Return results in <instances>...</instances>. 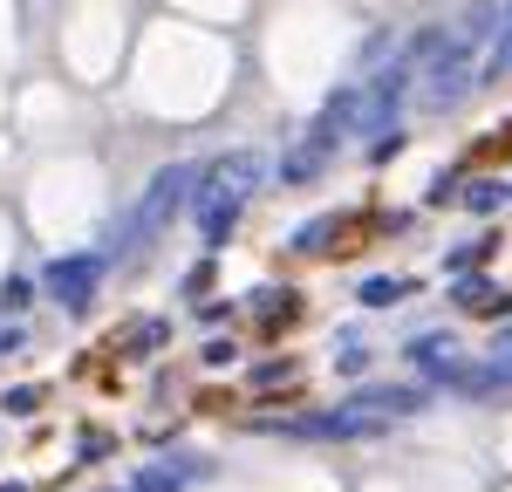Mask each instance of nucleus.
Wrapping results in <instances>:
<instances>
[{
  "mask_svg": "<svg viewBox=\"0 0 512 492\" xmlns=\"http://www.w3.org/2000/svg\"><path fill=\"white\" fill-rule=\"evenodd\" d=\"M192 178H198V164H164L158 178L144 185V199L123 212V226L110 233V246H103V260L117 267V260H137V246L144 240H158V226L178 212V205H192Z\"/></svg>",
  "mask_w": 512,
  "mask_h": 492,
  "instance_id": "nucleus-1",
  "label": "nucleus"
},
{
  "mask_svg": "<svg viewBox=\"0 0 512 492\" xmlns=\"http://www.w3.org/2000/svg\"><path fill=\"white\" fill-rule=\"evenodd\" d=\"M103 274H110V260L103 253H55L48 267H41V287H48V301L62 308V315H89L96 308V294H103Z\"/></svg>",
  "mask_w": 512,
  "mask_h": 492,
  "instance_id": "nucleus-2",
  "label": "nucleus"
},
{
  "mask_svg": "<svg viewBox=\"0 0 512 492\" xmlns=\"http://www.w3.org/2000/svg\"><path fill=\"white\" fill-rule=\"evenodd\" d=\"M267 171H274V164L260 158V151H226V158L198 164V178H192V212H205V205H219V199H253Z\"/></svg>",
  "mask_w": 512,
  "mask_h": 492,
  "instance_id": "nucleus-3",
  "label": "nucleus"
},
{
  "mask_svg": "<svg viewBox=\"0 0 512 492\" xmlns=\"http://www.w3.org/2000/svg\"><path fill=\"white\" fill-rule=\"evenodd\" d=\"M403 356H410V369H417L424 383H451V390H458V376H465V363H458V335H451V328L410 335V342H403Z\"/></svg>",
  "mask_w": 512,
  "mask_h": 492,
  "instance_id": "nucleus-4",
  "label": "nucleus"
},
{
  "mask_svg": "<svg viewBox=\"0 0 512 492\" xmlns=\"http://www.w3.org/2000/svg\"><path fill=\"white\" fill-rule=\"evenodd\" d=\"M472 76H478V48L458 41V55H451L437 76H424V82H431V89H424V110H458V103H465V89H472Z\"/></svg>",
  "mask_w": 512,
  "mask_h": 492,
  "instance_id": "nucleus-5",
  "label": "nucleus"
},
{
  "mask_svg": "<svg viewBox=\"0 0 512 492\" xmlns=\"http://www.w3.org/2000/svg\"><path fill=\"white\" fill-rule=\"evenodd\" d=\"M185 479H212V465H198V458H164V465H144L130 492H178Z\"/></svg>",
  "mask_w": 512,
  "mask_h": 492,
  "instance_id": "nucleus-6",
  "label": "nucleus"
},
{
  "mask_svg": "<svg viewBox=\"0 0 512 492\" xmlns=\"http://www.w3.org/2000/svg\"><path fill=\"white\" fill-rule=\"evenodd\" d=\"M349 404H362L369 417L383 410V417H403V410H424V390H410V383H369V390H355Z\"/></svg>",
  "mask_w": 512,
  "mask_h": 492,
  "instance_id": "nucleus-7",
  "label": "nucleus"
},
{
  "mask_svg": "<svg viewBox=\"0 0 512 492\" xmlns=\"http://www.w3.org/2000/svg\"><path fill=\"white\" fill-rule=\"evenodd\" d=\"M458 390H465V397H499V390H512V356L499 349L492 363H465Z\"/></svg>",
  "mask_w": 512,
  "mask_h": 492,
  "instance_id": "nucleus-8",
  "label": "nucleus"
},
{
  "mask_svg": "<svg viewBox=\"0 0 512 492\" xmlns=\"http://www.w3.org/2000/svg\"><path fill=\"white\" fill-rule=\"evenodd\" d=\"M451 301H458L465 315H506V308H512V294H499L485 274H465V281L451 287Z\"/></svg>",
  "mask_w": 512,
  "mask_h": 492,
  "instance_id": "nucleus-9",
  "label": "nucleus"
},
{
  "mask_svg": "<svg viewBox=\"0 0 512 492\" xmlns=\"http://www.w3.org/2000/svg\"><path fill=\"white\" fill-rule=\"evenodd\" d=\"M239 212H246V199H219V205H205V212H198V240H205L212 253H219V246L233 240Z\"/></svg>",
  "mask_w": 512,
  "mask_h": 492,
  "instance_id": "nucleus-10",
  "label": "nucleus"
},
{
  "mask_svg": "<svg viewBox=\"0 0 512 492\" xmlns=\"http://www.w3.org/2000/svg\"><path fill=\"white\" fill-rule=\"evenodd\" d=\"M321 164H328V151H321L315 137H301V144H294V151L280 158V185H308V178H315Z\"/></svg>",
  "mask_w": 512,
  "mask_h": 492,
  "instance_id": "nucleus-11",
  "label": "nucleus"
},
{
  "mask_svg": "<svg viewBox=\"0 0 512 492\" xmlns=\"http://www.w3.org/2000/svg\"><path fill=\"white\" fill-rule=\"evenodd\" d=\"M164 342H171V322H130V335H123V356H158Z\"/></svg>",
  "mask_w": 512,
  "mask_h": 492,
  "instance_id": "nucleus-12",
  "label": "nucleus"
},
{
  "mask_svg": "<svg viewBox=\"0 0 512 492\" xmlns=\"http://www.w3.org/2000/svg\"><path fill=\"white\" fill-rule=\"evenodd\" d=\"M403 294H410V281H396V274H369V281L355 287V301H362V308H396Z\"/></svg>",
  "mask_w": 512,
  "mask_h": 492,
  "instance_id": "nucleus-13",
  "label": "nucleus"
},
{
  "mask_svg": "<svg viewBox=\"0 0 512 492\" xmlns=\"http://www.w3.org/2000/svg\"><path fill=\"white\" fill-rule=\"evenodd\" d=\"M35 274H7V281H0V315H28V308H35Z\"/></svg>",
  "mask_w": 512,
  "mask_h": 492,
  "instance_id": "nucleus-14",
  "label": "nucleus"
},
{
  "mask_svg": "<svg viewBox=\"0 0 512 492\" xmlns=\"http://www.w3.org/2000/svg\"><path fill=\"white\" fill-rule=\"evenodd\" d=\"M328 240H335V219H301V226L287 233L294 253H328Z\"/></svg>",
  "mask_w": 512,
  "mask_h": 492,
  "instance_id": "nucleus-15",
  "label": "nucleus"
},
{
  "mask_svg": "<svg viewBox=\"0 0 512 492\" xmlns=\"http://www.w3.org/2000/svg\"><path fill=\"white\" fill-rule=\"evenodd\" d=\"M458 199H465V212H499V199H506V185H492V178H472V185H465Z\"/></svg>",
  "mask_w": 512,
  "mask_h": 492,
  "instance_id": "nucleus-16",
  "label": "nucleus"
},
{
  "mask_svg": "<svg viewBox=\"0 0 512 492\" xmlns=\"http://www.w3.org/2000/svg\"><path fill=\"white\" fill-rule=\"evenodd\" d=\"M0 410H7V417H35L41 410V383H14V390L0 397Z\"/></svg>",
  "mask_w": 512,
  "mask_h": 492,
  "instance_id": "nucleus-17",
  "label": "nucleus"
},
{
  "mask_svg": "<svg viewBox=\"0 0 512 492\" xmlns=\"http://www.w3.org/2000/svg\"><path fill=\"white\" fill-rule=\"evenodd\" d=\"M178 294H185V301H205V294H212V253H205L198 267H185V281H178Z\"/></svg>",
  "mask_w": 512,
  "mask_h": 492,
  "instance_id": "nucleus-18",
  "label": "nucleus"
},
{
  "mask_svg": "<svg viewBox=\"0 0 512 492\" xmlns=\"http://www.w3.org/2000/svg\"><path fill=\"white\" fill-rule=\"evenodd\" d=\"M110 451H117L110 431H76V458H82V465H96V458H110Z\"/></svg>",
  "mask_w": 512,
  "mask_h": 492,
  "instance_id": "nucleus-19",
  "label": "nucleus"
},
{
  "mask_svg": "<svg viewBox=\"0 0 512 492\" xmlns=\"http://www.w3.org/2000/svg\"><path fill=\"white\" fill-rule=\"evenodd\" d=\"M198 356H205V369H233V363H239V349L226 342V335H212V342H205Z\"/></svg>",
  "mask_w": 512,
  "mask_h": 492,
  "instance_id": "nucleus-20",
  "label": "nucleus"
},
{
  "mask_svg": "<svg viewBox=\"0 0 512 492\" xmlns=\"http://www.w3.org/2000/svg\"><path fill=\"white\" fill-rule=\"evenodd\" d=\"M485 253H492V240H478V246H451V253H444V267H451V274H465V267H472V260H485Z\"/></svg>",
  "mask_w": 512,
  "mask_h": 492,
  "instance_id": "nucleus-21",
  "label": "nucleus"
},
{
  "mask_svg": "<svg viewBox=\"0 0 512 492\" xmlns=\"http://www.w3.org/2000/svg\"><path fill=\"white\" fill-rule=\"evenodd\" d=\"M396 151H403V130H383V137L369 144V164H390Z\"/></svg>",
  "mask_w": 512,
  "mask_h": 492,
  "instance_id": "nucleus-22",
  "label": "nucleus"
},
{
  "mask_svg": "<svg viewBox=\"0 0 512 492\" xmlns=\"http://www.w3.org/2000/svg\"><path fill=\"white\" fill-rule=\"evenodd\" d=\"M192 308H198V322H212V328L233 315V301H219V294H205V301H192Z\"/></svg>",
  "mask_w": 512,
  "mask_h": 492,
  "instance_id": "nucleus-23",
  "label": "nucleus"
},
{
  "mask_svg": "<svg viewBox=\"0 0 512 492\" xmlns=\"http://www.w3.org/2000/svg\"><path fill=\"white\" fill-rule=\"evenodd\" d=\"M0 492H28V486H21V479H7V486H0Z\"/></svg>",
  "mask_w": 512,
  "mask_h": 492,
  "instance_id": "nucleus-24",
  "label": "nucleus"
},
{
  "mask_svg": "<svg viewBox=\"0 0 512 492\" xmlns=\"http://www.w3.org/2000/svg\"><path fill=\"white\" fill-rule=\"evenodd\" d=\"M499 349H506V356H512V328H506V335H499Z\"/></svg>",
  "mask_w": 512,
  "mask_h": 492,
  "instance_id": "nucleus-25",
  "label": "nucleus"
},
{
  "mask_svg": "<svg viewBox=\"0 0 512 492\" xmlns=\"http://www.w3.org/2000/svg\"><path fill=\"white\" fill-rule=\"evenodd\" d=\"M506 199H512V192H506Z\"/></svg>",
  "mask_w": 512,
  "mask_h": 492,
  "instance_id": "nucleus-26",
  "label": "nucleus"
},
{
  "mask_svg": "<svg viewBox=\"0 0 512 492\" xmlns=\"http://www.w3.org/2000/svg\"><path fill=\"white\" fill-rule=\"evenodd\" d=\"M123 492H130V486H123Z\"/></svg>",
  "mask_w": 512,
  "mask_h": 492,
  "instance_id": "nucleus-27",
  "label": "nucleus"
}]
</instances>
